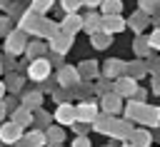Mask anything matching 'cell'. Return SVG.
<instances>
[{"label": "cell", "mask_w": 160, "mask_h": 147, "mask_svg": "<svg viewBox=\"0 0 160 147\" xmlns=\"http://www.w3.org/2000/svg\"><path fill=\"white\" fill-rule=\"evenodd\" d=\"M130 140H132V145H140V147H148V145H150V135H148L145 130H135V132L130 135Z\"/></svg>", "instance_id": "cell-17"}, {"label": "cell", "mask_w": 160, "mask_h": 147, "mask_svg": "<svg viewBox=\"0 0 160 147\" xmlns=\"http://www.w3.org/2000/svg\"><path fill=\"white\" fill-rule=\"evenodd\" d=\"M12 120H15V122H18L20 127H22V125H28V122H32V115H30V110H28V107L22 105L20 110H15V115H12Z\"/></svg>", "instance_id": "cell-16"}, {"label": "cell", "mask_w": 160, "mask_h": 147, "mask_svg": "<svg viewBox=\"0 0 160 147\" xmlns=\"http://www.w3.org/2000/svg\"><path fill=\"white\" fill-rule=\"evenodd\" d=\"M92 72H95L92 65H85V67H82V75H92Z\"/></svg>", "instance_id": "cell-33"}, {"label": "cell", "mask_w": 160, "mask_h": 147, "mask_svg": "<svg viewBox=\"0 0 160 147\" xmlns=\"http://www.w3.org/2000/svg\"><path fill=\"white\" fill-rule=\"evenodd\" d=\"M60 5H62V7L68 10V12H75V10H78V7L82 5V0H62Z\"/></svg>", "instance_id": "cell-27"}, {"label": "cell", "mask_w": 160, "mask_h": 147, "mask_svg": "<svg viewBox=\"0 0 160 147\" xmlns=\"http://www.w3.org/2000/svg\"><path fill=\"white\" fill-rule=\"evenodd\" d=\"M142 107H145L142 102H132V105L128 107V115H130L132 120H140V115H142Z\"/></svg>", "instance_id": "cell-25"}, {"label": "cell", "mask_w": 160, "mask_h": 147, "mask_svg": "<svg viewBox=\"0 0 160 147\" xmlns=\"http://www.w3.org/2000/svg\"><path fill=\"white\" fill-rule=\"evenodd\" d=\"M28 55H30V57H40V55H42V45H38V42H32V45L28 47Z\"/></svg>", "instance_id": "cell-30"}, {"label": "cell", "mask_w": 160, "mask_h": 147, "mask_svg": "<svg viewBox=\"0 0 160 147\" xmlns=\"http://www.w3.org/2000/svg\"><path fill=\"white\" fill-rule=\"evenodd\" d=\"M130 72H132V75H142V65H140V67H130Z\"/></svg>", "instance_id": "cell-37"}, {"label": "cell", "mask_w": 160, "mask_h": 147, "mask_svg": "<svg viewBox=\"0 0 160 147\" xmlns=\"http://www.w3.org/2000/svg\"><path fill=\"white\" fill-rule=\"evenodd\" d=\"M135 92V82L130 77H120L118 80V95H132Z\"/></svg>", "instance_id": "cell-15"}, {"label": "cell", "mask_w": 160, "mask_h": 147, "mask_svg": "<svg viewBox=\"0 0 160 147\" xmlns=\"http://www.w3.org/2000/svg\"><path fill=\"white\" fill-rule=\"evenodd\" d=\"M20 140V125L12 120V122H5L2 127H0V142H5V145H12V142H18Z\"/></svg>", "instance_id": "cell-4"}, {"label": "cell", "mask_w": 160, "mask_h": 147, "mask_svg": "<svg viewBox=\"0 0 160 147\" xmlns=\"http://www.w3.org/2000/svg\"><path fill=\"white\" fill-rule=\"evenodd\" d=\"M48 72H50V62H48L45 57H32L28 75H30L35 82H40V80H45V77H48Z\"/></svg>", "instance_id": "cell-1"}, {"label": "cell", "mask_w": 160, "mask_h": 147, "mask_svg": "<svg viewBox=\"0 0 160 147\" xmlns=\"http://www.w3.org/2000/svg\"><path fill=\"white\" fill-rule=\"evenodd\" d=\"M75 115L80 117V122H95V115H98V107L92 105V102H82L78 110H75Z\"/></svg>", "instance_id": "cell-8"}, {"label": "cell", "mask_w": 160, "mask_h": 147, "mask_svg": "<svg viewBox=\"0 0 160 147\" xmlns=\"http://www.w3.org/2000/svg\"><path fill=\"white\" fill-rule=\"evenodd\" d=\"M150 70H152V72H160V60H152V65H150Z\"/></svg>", "instance_id": "cell-34"}, {"label": "cell", "mask_w": 160, "mask_h": 147, "mask_svg": "<svg viewBox=\"0 0 160 147\" xmlns=\"http://www.w3.org/2000/svg\"><path fill=\"white\" fill-rule=\"evenodd\" d=\"M8 30V20H0V32H5Z\"/></svg>", "instance_id": "cell-38"}, {"label": "cell", "mask_w": 160, "mask_h": 147, "mask_svg": "<svg viewBox=\"0 0 160 147\" xmlns=\"http://www.w3.org/2000/svg\"><path fill=\"white\" fill-rule=\"evenodd\" d=\"M158 7H160V0H140V10H145L148 15L155 12Z\"/></svg>", "instance_id": "cell-24"}, {"label": "cell", "mask_w": 160, "mask_h": 147, "mask_svg": "<svg viewBox=\"0 0 160 147\" xmlns=\"http://www.w3.org/2000/svg\"><path fill=\"white\" fill-rule=\"evenodd\" d=\"M60 27H62L65 32H70V35H72V32H78V30L82 27V17H80V15H75V12H68V17H65V22H62Z\"/></svg>", "instance_id": "cell-9"}, {"label": "cell", "mask_w": 160, "mask_h": 147, "mask_svg": "<svg viewBox=\"0 0 160 147\" xmlns=\"http://www.w3.org/2000/svg\"><path fill=\"white\" fill-rule=\"evenodd\" d=\"M22 145H48L45 132H30L28 137H22Z\"/></svg>", "instance_id": "cell-18"}, {"label": "cell", "mask_w": 160, "mask_h": 147, "mask_svg": "<svg viewBox=\"0 0 160 147\" xmlns=\"http://www.w3.org/2000/svg\"><path fill=\"white\" fill-rule=\"evenodd\" d=\"M50 5H52V0H32L30 10H35V12H45V10H50Z\"/></svg>", "instance_id": "cell-23"}, {"label": "cell", "mask_w": 160, "mask_h": 147, "mask_svg": "<svg viewBox=\"0 0 160 147\" xmlns=\"http://www.w3.org/2000/svg\"><path fill=\"white\" fill-rule=\"evenodd\" d=\"M82 2H85V5H90V7H95V5H100L102 0H82Z\"/></svg>", "instance_id": "cell-36"}, {"label": "cell", "mask_w": 160, "mask_h": 147, "mask_svg": "<svg viewBox=\"0 0 160 147\" xmlns=\"http://www.w3.org/2000/svg\"><path fill=\"white\" fill-rule=\"evenodd\" d=\"M40 102H42V97H40V92H30V95L25 97V107H28V110H32V107H38Z\"/></svg>", "instance_id": "cell-22"}, {"label": "cell", "mask_w": 160, "mask_h": 147, "mask_svg": "<svg viewBox=\"0 0 160 147\" xmlns=\"http://www.w3.org/2000/svg\"><path fill=\"white\" fill-rule=\"evenodd\" d=\"M102 107H105L108 115L118 112V110H120V95H105V97H102Z\"/></svg>", "instance_id": "cell-13"}, {"label": "cell", "mask_w": 160, "mask_h": 147, "mask_svg": "<svg viewBox=\"0 0 160 147\" xmlns=\"http://www.w3.org/2000/svg\"><path fill=\"white\" fill-rule=\"evenodd\" d=\"M100 5H102V12L105 15H112V12H120L122 10V2L120 0H102Z\"/></svg>", "instance_id": "cell-19"}, {"label": "cell", "mask_w": 160, "mask_h": 147, "mask_svg": "<svg viewBox=\"0 0 160 147\" xmlns=\"http://www.w3.org/2000/svg\"><path fill=\"white\" fill-rule=\"evenodd\" d=\"M145 25H148V12H145V10H138V12L130 17V27H132L135 32H140Z\"/></svg>", "instance_id": "cell-12"}, {"label": "cell", "mask_w": 160, "mask_h": 147, "mask_svg": "<svg viewBox=\"0 0 160 147\" xmlns=\"http://www.w3.org/2000/svg\"><path fill=\"white\" fill-rule=\"evenodd\" d=\"M55 120H58L60 125H75V120H78V115H75V107L62 102V105L58 107V112H55Z\"/></svg>", "instance_id": "cell-6"}, {"label": "cell", "mask_w": 160, "mask_h": 147, "mask_svg": "<svg viewBox=\"0 0 160 147\" xmlns=\"http://www.w3.org/2000/svg\"><path fill=\"white\" fill-rule=\"evenodd\" d=\"M140 122H148V125H158V122H160V107H142Z\"/></svg>", "instance_id": "cell-11"}, {"label": "cell", "mask_w": 160, "mask_h": 147, "mask_svg": "<svg viewBox=\"0 0 160 147\" xmlns=\"http://www.w3.org/2000/svg\"><path fill=\"white\" fill-rule=\"evenodd\" d=\"M132 47H135V52H138V55H145V52H148V47H150V42H148L145 37H138Z\"/></svg>", "instance_id": "cell-26"}, {"label": "cell", "mask_w": 160, "mask_h": 147, "mask_svg": "<svg viewBox=\"0 0 160 147\" xmlns=\"http://www.w3.org/2000/svg\"><path fill=\"white\" fill-rule=\"evenodd\" d=\"M2 92H5V85H2V82H0V97H2Z\"/></svg>", "instance_id": "cell-40"}, {"label": "cell", "mask_w": 160, "mask_h": 147, "mask_svg": "<svg viewBox=\"0 0 160 147\" xmlns=\"http://www.w3.org/2000/svg\"><path fill=\"white\" fill-rule=\"evenodd\" d=\"M70 40H72V35H70V32H65L62 27H58V32L52 35L50 47H52L55 52H60V55H62V52H68V50H70Z\"/></svg>", "instance_id": "cell-3"}, {"label": "cell", "mask_w": 160, "mask_h": 147, "mask_svg": "<svg viewBox=\"0 0 160 147\" xmlns=\"http://www.w3.org/2000/svg\"><path fill=\"white\" fill-rule=\"evenodd\" d=\"M105 72L108 75H118V72H122V65H118V60H110L108 67H105Z\"/></svg>", "instance_id": "cell-28"}, {"label": "cell", "mask_w": 160, "mask_h": 147, "mask_svg": "<svg viewBox=\"0 0 160 147\" xmlns=\"http://www.w3.org/2000/svg\"><path fill=\"white\" fill-rule=\"evenodd\" d=\"M90 40H92V47H98V50H105L108 45H110V32H100V30H92L90 32Z\"/></svg>", "instance_id": "cell-10"}, {"label": "cell", "mask_w": 160, "mask_h": 147, "mask_svg": "<svg viewBox=\"0 0 160 147\" xmlns=\"http://www.w3.org/2000/svg\"><path fill=\"white\" fill-rule=\"evenodd\" d=\"M75 145H78V147H88V145H90V140H88V137H78V140H75Z\"/></svg>", "instance_id": "cell-32"}, {"label": "cell", "mask_w": 160, "mask_h": 147, "mask_svg": "<svg viewBox=\"0 0 160 147\" xmlns=\"http://www.w3.org/2000/svg\"><path fill=\"white\" fill-rule=\"evenodd\" d=\"M78 72L72 70V67H62L60 70V75H58V82H62V85H72V82H78Z\"/></svg>", "instance_id": "cell-14"}, {"label": "cell", "mask_w": 160, "mask_h": 147, "mask_svg": "<svg viewBox=\"0 0 160 147\" xmlns=\"http://www.w3.org/2000/svg\"><path fill=\"white\" fill-rule=\"evenodd\" d=\"M5 47H8L12 55H15V52H22V50L28 47V45H25V30L20 27V30L10 32V35H8V45H5Z\"/></svg>", "instance_id": "cell-5"}, {"label": "cell", "mask_w": 160, "mask_h": 147, "mask_svg": "<svg viewBox=\"0 0 160 147\" xmlns=\"http://www.w3.org/2000/svg\"><path fill=\"white\" fill-rule=\"evenodd\" d=\"M45 140H48V145H60V142H62V130L50 127V130L45 132Z\"/></svg>", "instance_id": "cell-20"}, {"label": "cell", "mask_w": 160, "mask_h": 147, "mask_svg": "<svg viewBox=\"0 0 160 147\" xmlns=\"http://www.w3.org/2000/svg\"><path fill=\"white\" fill-rule=\"evenodd\" d=\"M2 112H5V105H0V117H2Z\"/></svg>", "instance_id": "cell-41"}, {"label": "cell", "mask_w": 160, "mask_h": 147, "mask_svg": "<svg viewBox=\"0 0 160 147\" xmlns=\"http://www.w3.org/2000/svg\"><path fill=\"white\" fill-rule=\"evenodd\" d=\"M40 22H42V17H40V12H35V10H30L22 20H20V27L25 30V32H38V27H40Z\"/></svg>", "instance_id": "cell-7"}, {"label": "cell", "mask_w": 160, "mask_h": 147, "mask_svg": "<svg viewBox=\"0 0 160 147\" xmlns=\"http://www.w3.org/2000/svg\"><path fill=\"white\" fill-rule=\"evenodd\" d=\"M152 90H155V92H160V77H155V85H152Z\"/></svg>", "instance_id": "cell-39"}, {"label": "cell", "mask_w": 160, "mask_h": 147, "mask_svg": "<svg viewBox=\"0 0 160 147\" xmlns=\"http://www.w3.org/2000/svg\"><path fill=\"white\" fill-rule=\"evenodd\" d=\"M38 122H40V125H45V122H48V115H45V112H40V115H38Z\"/></svg>", "instance_id": "cell-35"}, {"label": "cell", "mask_w": 160, "mask_h": 147, "mask_svg": "<svg viewBox=\"0 0 160 147\" xmlns=\"http://www.w3.org/2000/svg\"><path fill=\"white\" fill-rule=\"evenodd\" d=\"M82 27H85V30H90V32H92V30H98V27H100V17H98V15H88V17L82 20Z\"/></svg>", "instance_id": "cell-21"}, {"label": "cell", "mask_w": 160, "mask_h": 147, "mask_svg": "<svg viewBox=\"0 0 160 147\" xmlns=\"http://www.w3.org/2000/svg\"><path fill=\"white\" fill-rule=\"evenodd\" d=\"M20 85H22V80H20L18 75H12V77H10V87H12V90H18Z\"/></svg>", "instance_id": "cell-31"}, {"label": "cell", "mask_w": 160, "mask_h": 147, "mask_svg": "<svg viewBox=\"0 0 160 147\" xmlns=\"http://www.w3.org/2000/svg\"><path fill=\"white\" fill-rule=\"evenodd\" d=\"M148 42H150V47H152V50H160V30H155V32L148 37Z\"/></svg>", "instance_id": "cell-29"}, {"label": "cell", "mask_w": 160, "mask_h": 147, "mask_svg": "<svg viewBox=\"0 0 160 147\" xmlns=\"http://www.w3.org/2000/svg\"><path fill=\"white\" fill-rule=\"evenodd\" d=\"M125 27V20L120 17V12H112V15H102L100 17V30L105 32H120Z\"/></svg>", "instance_id": "cell-2"}]
</instances>
